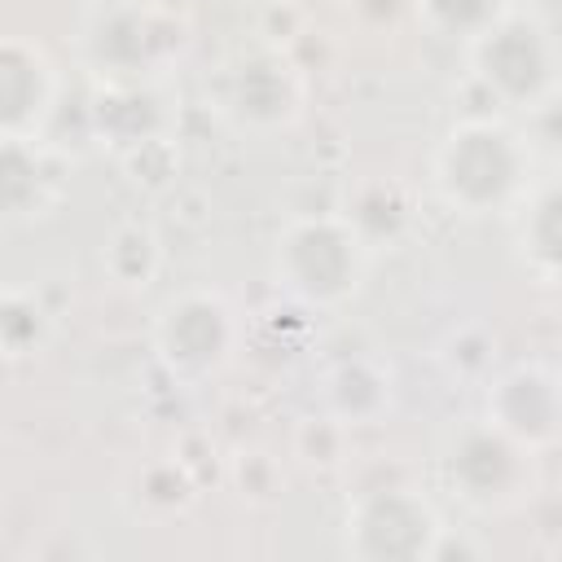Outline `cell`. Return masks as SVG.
Here are the masks:
<instances>
[{
	"label": "cell",
	"mask_w": 562,
	"mask_h": 562,
	"mask_svg": "<svg viewBox=\"0 0 562 562\" xmlns=\"http://www.w3.org/2000/svg\"><path fill=\"white\" fill-rule=\"evenodd\" d=\"M527 145L492 119L457 123L435 154V189L461 215H492L514 206L527 189Z\"/></svg>",
	"instance_id": "6da1fadb"
},
{
	"label": "cell",
	"mask_w": 562,
	"mask_h": 562,
	"mask_svg": "<svg viewBox=\"0 0 562 562\" xmlns=\"http://www.w3.org/2000/svg\"><path fill=\"white\" fill-rule=\"evenodd\" d=\"M369 241L351 220L307 215L277 237V281L307 307H338L360 290Z\"/></svg>",
	"instance_id": "7a4b0ae2"
},
{
	"label": "cell",
	"mask_w": 562,
	"mask_h": 562,
	"mask_svg": "<svg viewBox=\"0 0 562 562\" xmlns=\"http://www.w3.org/2000/svg\"><path fill=\"white\" fill-rule=\"evenodd\" d=\"M470 66L501 105L531 110L558 83V44L540 18L505 9L487 31L470 40Z\"/></svg>",
	"instance_id": "3957f363"
},
{
	"label": "cell",
	"mask_w": 562,
	"mask_h": 562,
	"mask_svg": "<svg viewBox=\"0 0 562 562\" xmlns=\"http://www.w3.org/2000/svg\"><path fill=\"white\" fill-rule=\"evenodd\" d=\"M439 514L413 487H378L356 501L347 518V553L364 562H417L435 558Z\"/></svg>",
	"instance_id": "277c9868"
},
{
	"label": "cell",
	"mask_w": 562,
	"mask_h": 562,
	"mask_svg": "<svg viewBox=\"0 0 562 562\" xmlns=\"http://www.w3.org/2000/svg\"><path fill=\"white\" fill-rule=\"evenodd\" d=\"M237 342V321L224 294L215 290H189L162 303L154 321V351L158 360L180 378H202L228 360Z\"/></svg>",
	"instance_id": "5b68a950"
},
{
	"label": "cell",
	"mask_w": 562,
	"mask_h": 562,
	"mask_svg": "<svg viewBox=\"0 0 562 562\" xmlns=\"http://www.w3.org/2000/svg\"><path fill=\"white\" fill-rule=\"evenodd\" d=\"M531 448H522L518 439H509L501 426L479 422L465 426L448 457H443V474L452 483V492L474 505V509H505L522 496L527 479H531Z\"/></svg>",
	"instance_id": "8992f818"
},
{
	"label": "cell",
	"mask_w": 562,
	"mask_h": 562,
	"mask_svg": "<svg viewBox=\"0 0 562 562\" xmlns=\"http://www.w3.org/2000/svg\"><path fill=\"white\" fill-rule=\"evenodd\" d=\"M88 61L110 75L114 83H140V75H149L167 53H176L184 44L180 26L145 4H114L110 13H101L88 26Z\"/></svg>",
	"instance_id": "52a82bcc"
},
{
	"label": "cell",
	"mask_w": 562,
	"mask_h": 562,
	"mask_svg": "<svg viewBox=\"0 0 562 562\" xmlns=\"http://www.w3.org/2000/svg\"><path fill=\"white\" fill-rule=\"evenodd\" d=\"M487 422L522 448H544L562 435V378L540 364H514L487 391Z\"/></svg>",
	"instance_id": "ba28073f"
},
{
	"label": "cell",
	"mask_w": 562,
	"mask_h": 562,
	"mask_svg": "<svg viewBox=\"0 0 562 562\" xmlns=\"http://www.w3.org/2000/svg\"><path fill=\"white\" fill-rule=\"evenodd\" d=\"M220 101L246 127H281L303 105V79L281 53H246L228 66Z\"/></svg>",
	"instance_id": "9c48e42d"
},
{
	"label": "cell",
	"mask_w": 562,
	"mask_h": 562,
	"mask_svg": "<svg viewBox=\"0 0 562 562\" xmlns=\"http://www.w3.org/2000/svg\"><path fill=\"white\" fill-rule=\"evenodd\" d=\"M57 101V70L53 61L26 44L4 40L0 48V127L4 136H35Z\"/></svg>",
	"instance_id": "30bf717a"
},
{
	"label": "cell",
	"mask_w": 562,
	"mask_h": 562,
	"mask_svg": "<svg viewBox=\"0 0 562 562\" xmlns=\"http://www.w3.org/2000/svg\"><path fill=\"white\" fill-rule=\"evenodd\" d=\"M518 246H522V259H527L540 277L562 281V180L544 184V189L522 206Z\"/></svg>",
	"instance_id": "8fae6325"
},
{
	"label": "cell",
	"mask_w": 562,
	"mask_h": 562,
	"mask_svg": "<svg viewBox=\"0 0 562 562\" xmlns=\"http://www.w3.org/2000/svg\"><path fill=\"white\" fill-rule=\"evenodd\" d=\"M325 400L342 422H373L391 400V378L373 360H342L325 378Z\"/></svg>",
	"instance_id": "7c38bea8"
},
{
	"label": "cell",
	"mask_w": 562,
	"mask_h": 562,
	"mask_svg": "<svg viewBox=\"0 0 562 562\" xmlns=\"http://www.w3.org/2000/svg\"><path fill=\"white\" fill-rule=\"evenodd\" d=\"M97 127L110 132L123 145H140L154 140L158 132V110H154V92H145L140 83H119L114 92H105L97 101Z\"/></svg>",
	"instance_id": "4fadbf2b"
},
{
	"label": "cell",
	"mask_w": 562,
	"mask_h": 562,
	"mask_svg": "<svg viewBox=\"0 0 562 562\" xmlns=\"http://www.w3.org/2000/svg\"><path fill=\"white\" fill-rule=\"evenodd\" d=\"M105 272L119 281V285H132V290H140V285H149L154 281V272H158V263H162V250H158V237H154V228H145V224H123V228H114V237L105 241Z\"/></svg>",
	"instance_id": "5bb4252c"
},
{
	"label": "cell",
	"mask_w": 562,
	"mask_h": 562,
	"mask_svg": "<svg viewBox=\"0 0 562 562\" xmlns=\"http://www.w3.org/2000/svg\"><path fill=\"white\" fill-rule=\"evenodd\" d=\"M40 189H44L40 149L31 145V136H4V206L13 215H31L35 206H44Z\"/></svg>",
	"instance_id": "9a60e30c"
},
{
	"label": "cell",
	"mask_w": 562,
	"mask_h": 562,
	"mask_svg": "<svg viewBox=\"0 0 562 562\" xmlns=\"http://www.w3.org/2000/svg\"><path fill=\"white\" fill-rule=\"evenodd\" d=\"M347 220L356 224V233H360L364 241H382V237H395V233L404 228V220H408V202H404V193H400L395 184L373 180V184H364V189L356 193Z\"/></svg>",
	"instance_id": "2e32d148"
},
{
	"label": "cell",
	"mask_w": 562,
	"mask_h": 562,
	"mask_svg": "<svg viewBox=\"0 0 562 562\" xmlns=\"http://www.w3.org/2000/svg\"><path fill=\"white\" fill-rule=\"evenodd\" d=\"M0 334H4V351L18 360V356H31L44 334H48V312L22 294V290H9L4 294V307H0Z\"/></svg>",
	"instance_id": "e0dca14e"
},
{
	"label": "cell",
	"mask_w": 562,
	"mask_h": 562,
	"mask_svg": "<svg viewBox=\"0 0 562 562\" xmlns=\"http://www.w3.org/2000/svg\"><path fill=\"white\" fill-rule=\"evenodd\" d=\"M501 0H422V18L439 31V35H465L474 40L479 31H487L501 18Z\"/></svg>",
	"instance_id": "ac0fdd59"
},
{
	"label": "cell",
	"mask_w": 562,
	"mask_h": 562,
	"mask_svg": "<svg viewBox=\"0 0 562 562\" xmlns=\"http://www.w3.org/2000/svg\"><path fill=\"white\" fill-rule=\"evenodd\" d=\"M189 492H193V483L184 479V470H176V465H154V470H145V501L171 509V505H184Z\"/></svg>",
	"instance_id": "d6986e66"
},
{
	"label": "cell",
	"mask_w": 562,
	"mask_h": 562,
	"mask_svg": "<svg viewBox=\"0 0 562 562\" xmlns=\"http://www.w3.org/2000/svg\"><path fill=\"white\" fill-rule=\"evenodd\" d=\"M364 13H373V22H395V13L404 9V0H360Z\"/></svg>",
	"instance_id": "ffe728a7"
}]
</instances>
